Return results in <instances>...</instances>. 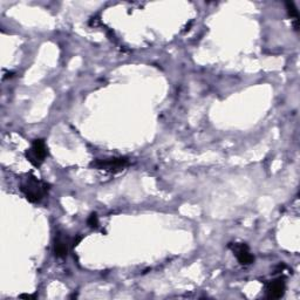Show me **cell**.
<instances>
[{
  "instance_id": "6da1fadb",
  "label": "cell",
  "mask_w": 300,
  "mask_h": 300,
  "mask_svg": "<svg viewBox=\"0 0 300 300\" xmlns=\"http://www.w3.org/2000/svg\"><path fill=\"white\" fill-rule=\"evenodd\" d=\"M49 189V185L45 182L37 180L34 176H27L21 181L20 190L29 202H39L45 197Z\"/></svg>"
},
{
  "instance_id": "7a4b0ae2",
  "label": "cell",
  "mask_w": 300,
  "mask_h": 300,
  "mask_svg": "<svg viewBox=\"0 0 300 300\" xmlns=\"http://www.w3.org/2000/svg\"><path fill=\"white\" fill-rule=\"evenodd\" d=\"M127 165H128V159L124 157L96 159V161L92 163V166H94V168L105 170V172H112V173L121 172V170H123Z\"/></svg>"
},
{
  "instance_id": "3957f363",
  "label": "cell",
  "mask_w": 300,
  "mask_h": 300,
  "mask_svg": "<svg viewBox=\"0 0 300 300\" xmlns=\"http://www.w3.org/2000/svg\"><path fill=\"white\" fill-rule=\"evenodd\" d=\"M46 155L47 149L44 140H36L32 144L31 149L26 153V157L28 158V161L31 162L33 165L40 166L41 163L44 162L45 157H46Z\"/></svg>"
},
{
  "instance_id": "277c9868",
  "label": "cell",
  "mask_w": 300,
  "mask_h": 300,
  "mask_svg": "<svg viewBox=\"0 0 300 300\" xmlns=\"http://www.w3.org/2000/svg\"><path fill=\"white\" fill-rule=\"evenodd\" d=\"M231 249H232L234 253L236 254L237 259L242 265H250L254 261L253 254L250 252V249L248 245L245 244H235L231 245Z\"/></svg>"
},
{
  "instance_id": "5b68a950",
  "label": "cell",
  "mask_w": 300,
  "mask_h": 300,
  "mask_svg": "<svg viewBox=\"0 0 300 300\" xmlns=\"http://www.w3.org/2000/svg\"><path fill=\"white\" fill-rule=\"evenodd\" d=\"M285 282L284 279L279 278L269 283L266 286V297L270 299H279L282 298L285 293Z\"/></svg>"
},
{
  "instance_id": "8992f818",
  "label": "cell",
  "mask_w": 300,
  "mask_h": 300,
  "mask_svg": "<svg viewBox=\"0 0 300 300\" xmlns=\"http://www.w3.org/2000/svg\"><path fill=\"white\" fill-rule=\"evenodd\" d=\"M68 241L62 235H58L54 243V253L58 258H63L67 256L68 252Z\"/></svg>"
},
{
  "instance_id": "52a82bcc",
  "label": "cell",
  "mask_w": 300,
  "mask_h": 300,
  "mask_svg": "<svg viewBox=\"0 0 300 300\" xmlns=\"http://www.w3.org/2000/svg\"><path fill=\"white\" fill-rule=\"evenodd\" d=\"M286 9L287 12L290 14L291 18H294L295 21H298V10L295 9L293 3H286Z\"/></svg>"
},
{
  "instance_id": "ba28073f",
  "label": "cell",
  "mask_w": 300,
  "mask_h": 300,
  "mask_svg": "<svg viewBox=\"0 0 300 300\" xmlns=\"http://www.w3.org/2000/svg\"><path fill=\"white\" fill-rule=\"evenodd\" d=\"M87 224H88L90 227H97L98 226V219H97L96 214H92L89 216L88 221H87Z\"/></svg>"
},
{
  "instance_id": "9c48e42d",
  "label": "cell",
  "mask_w": 300,
  "mask_h": 300,
  "mask_svg": "<svg viewBox=\"0 0 300 300\" xmlns=\"http://www.w3.org/2000/svg\"><path fill=\"white\" fill-rule=\"evenodd\" d=\"M20 298H26V299H34L36 295H31V294H21Z\"/></svg>"
}]
</instances>
